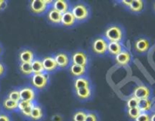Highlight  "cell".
I'll return each mask as SVG.
<instances>
[{
  "label": "cell",
  "instance_id": "obj_1",
  "mask_svg": "<svg viewBox=\"0 0 155 121\" xmlns=\"http://www.w3.org/2000/svg\"><path fill=\"white\" fill-rule=\"evenodd\" d=\"M104 36L109 42H121L124 37V32L121 27L117 25H112L106 30Z\"/></svg>",
  "mask_w": 155,
  "mask_h": 121
},
{
  "label": "cell",
  "instance_id": "obj_2",
  "mask_svg": "<svg viewBox=\"0 0 155 121\" xmlns=\"http://www.w3.org/2000/svg\"><path fill=\"white\" fill-rule=\"evenodd\" d=\"M71 12L75 18L76 21H84L89 15V10L88 7L86 5L82 3H79L73 6Z\"/></svg>",
  "mask_w": 155,
  "mask_h": 121
},
{
  "label": "cell",
  "instance_id": "obj_3",
  "mask_svg": "<svg viewBox=\"0 0 155 121\" xmlns=\"http://www.w3.org/2000/svg\"><path fill=\"white\" fill-rule=\"evenodd\" d=\"M108 42L102 37H98L94 40L92 44L93 51L97 54H104L107 51Z\"/></svg>",
  "mask_w": 155,
  "mask_h": 121
},
{
  "label": "cell",
  "instance_id": "obj_4",
  "mask_svg": "<svg viewBox=\"0 0 155 121\" xmlns=\"http://www.w3.org/2000/svg\"><path fill=\"white\" fill-rule=\"evenodd\" d=\"M48 75L45 73L33 74L31 79V83L32 85L36 89H42L46 86L47 83H48Z\"/></svg>",
  "mask_w": 155,
  "mask_h": 121
},
{
  "label": "cell",
  "instance_id": "obj_5",
  "mask_svg": "<svg viewBox=\"0 0 155 121\" xmlns=\"http://www.w3.org/2000/svg\"><path fill=\"white\" fill-rule=\"evenodd\" d=\"M135 51L139 54H145L149 50L150 42L147 38L140 37L134 43Z\"/></svg>",
  "mask_w": 155,
  "mask_h": 121
},
{
  "label": "cell",
  "instance_id": "obj_6",
  "mask_svg": "<svg viewBox=\"0 0 155 121\" xmlns=\"http://www.w3.org/2000/svg\"><path fill=\"white\" fill-rule=\"evenodd\" d=\"M48 6L45 0H33L30 4V10L35 14L44 13L47 10Z\"/></svg>",
  "mask_w": 155,
  "mask_h": 121
},
{
  "label": "cell",
  "instance_id": "obj_7",
  "mask_svg": "<svg viewBox=\"0 0 155 121\" xmlns=\"http://www.w3.org/2000/svg\"><path fill=\"white\" fill-rule=\"evenodd\" d=\"M150 95H151V91L149 88L144 85H140L134 89L133 96L137 98L138 100H141L149 98Z\"/></svg>",
  "mask_w": 155,
  "mask_h": 121
},
{
  "label": "cell",
  "instance_id": "obj_8",
  "mask_svg": "<svg viewBox=\"0 0 155 121\" xmlns=\"http://www.w3.org/2000/svg\"><path fill=\"white\" fill-rule=\"evenodd\" d=\"M87 55L83 51H77L72 55V62L74 64L80 65L86 67L87 64Z\"/></svg>",
  "mask_w": 155,
  "mask_h": 121
},
{
  "label": "cell",
  "instance_id": "obj_9",
  "mask_svg": "<svg viewBox=\"0 0 155 121\" xmlns=\"http://www.w3.org/2000/svg\"><path fill=\"white\" fill-rule=\"evenodd\" d=\"M19 91L21 101H33L36 97V92L31 87H24Z\"/></svg>",
  "mask_w": 155,
  "mask_h": 121
},
{
  "label": "cell",
  "instance_id": "obj_10",
  "mask_svg": "<svg viewBox=\"0 0 155 121\" xmlns=\"http://www.w3.org/2000/svg\"><path fill=\"white\" fill-rule=\"evenodd\" d=\"M42 63L44 68V71H45V72H51L58 67L54 57H51V56L44 57L42 60Z\"/></svg>",
  "mask_w": 155,
  "mask_h": 121
},
{
  "label": "cell",
  "instance_id": "obj_11",
  "mask_svg": "<svg viewBox=\"0 0 155 121\" xmlns=\"http://www.w3.org/2000/svg\"><path fill=\"white\" fill-rule=\"evenodd\" d=\"M115 60L120 66H127L131 60V54L127 51H122L115 56Z\"/></svg>",
  "mask_w": 155,
  "mask_h": 121
},
{
  "label": "cell",
  "instance_id": "obj_12",
  "mask_svg": "<svg viewBox=\"0 0 155 121\" xmlns=\"http://www.w3.org/2000/svg\"><path fill=\"white\" fill-rule=\"evenodd\" d=\"M19 59L21 63H31L34 60V53L32 50L25 48L20 52Z\"/></svg>",
  "mask_w": 155,
  "mask_h": 121
},
{
  "label": "cell",
  "instance_id": "obj_13",
  "mask_svg": "<svg viewBox=\"0 0 155 121\" xmlns=\"http://www.w3.org/2000/svg\"><path fill=\"white\" fill-rule=\"evenodd\" d=\"M76 22V19L73 15L72 12L68 11L65 13L62 14L61 20V24H63L65 27H71L73 26Z\"/></svg>",
  "mask_w": 155,
  "mask_h": 121
},
{
  "label": "cell",
  "instance_id": "obj_14",
  "mask_svg": "<svg viewBox=\"0 0 155 121\" xmlns=\"http://www.w3.org/2000/svg\"><path fill=\"white\" fill-rule=\"evenodd\" d=\"M56 63H57L58 67L61 68H64L68 66L70 62L69 57L65 53H58L54 57Z\"/></svg>",
  "mask_w": 155,
  "mask_h": 121
},
{
  "label": "cell",
  "instance_id": "obj_15",
  "mask_svg": "<svg viewBox=\"0 0 155 121\" xmlns=\"http://www.w3.org/2000/svg\"><path fill=\"white\" fill-rule=\"evenodd\" d=\"M52 8L58 11L59 13L62 14L65 13L68 11L69 8V5L68 2L63 1V0H56L53 2L52 3Z\"/></svg>",
  "mask_w": 155,
  "mask_h": 121
},
{
  "label": "cell",
  "instance_id": "obj_16",
  "mask_svg": "<svg viewBox=\"0 0 155 121\" xmlns=\"http://www.w3.org/2000/svg\"><path fill=\"white\" fill-rule=\"evenodd\" d=\"M153 103L149 98H145V99L139 100L138 104V108L140 110L142 113H148L152 109Z\"/></svg>",
  "mask_w": 155,
  "mask_h": 121
},
{
  "label": "cell",
  "instance_id": "obj_17",
  "mask_svg": "<svg viewBox=\"0 0 155 121\" xmlns=\"http://www.w3.org/2000/svg\"><path fill=\"white\" fill-rule=\"evenodd\" d=\"M61 14L59 13L54 9L51 8L47 13V18L51 23L54 24H61Z\"/></svg>",
  "mask_w": 155,
  "mask_h": 121
},
{
  "label": "cell",
  "instance_id": "obj_18",
  "mask_svg": "<svg viewBox=\"0 0 155 121\" xmlns=\"http://www.w3.org/2000/svg\"><path fill=\"white\" fill-rule=\"evenodd\" d=\"M43 117V111L40 106L34 104L32 108L31 113H30V118L34 121L40 120Z\"/></svg>",
  "mask_w": 155,
  "mask_h": 121
},
{
  "label": "cell",
  "instance_id": "obj_19",
  "mask_svg": "<svg viewBox=\"0 0 155 121\" xmlns=\"http://www.w3.org/2000/svg\"><path fill=\"white\" fill-rule=\"evenodd\" d=\"M107 51L110 54L117 55L119 53L122 51V45L119 42H108L107 45Z\"/></svg>",
  "mask_w": 155,
  "mask_h": 121
},
{
  "label": "cell",
  "instance_id": "obj_20",
  "mask_svg": "<svg viewBox=\"0 0 155 121\" xmlns=\"http://www.w3.org/2000/svg\"><path fill=\"white\" fill-rule=\"evenodd\" d=\"M2 106L6 110H9V111H13L18 109V102L13 101V100L10 99L8 98H5L4 101L2 102Z\"/></svg>",
  "mask_w": 155,
  "mask_h": 121
},
{
  "label": "cell",
  "instance_id": "obj_21",
  "mask_svg": "<svg viewBox=\"0 0 155 121\" xmlns=\"http://www.w3.org/2000/svg\"><path fill=\"white\" fill-rule=\"evenodd\" d=\"M129 8L135 13L141 12L144 8V2L142 0H133L131 1V4Z\"/></svg>",
  "mask_w": 155,
  "mask_h": 121
},
{
  "label": "cell",
  "instance_id": "obj_22",
  "mask_svg": "<svg viewBox=\"0 0 155 121\" xmlns=\"http://www.w3.org/2000/svg\"><path fill=\"white\" fill-rule=\"evenodd\" d=\"M32 70H33V74H42L44 72V68L42 66V60L39 59H34L31 62Z\"/></svg>",
  "mask_w": 155,
  "mask_h": 121
},
{
  "label": "cell",
  "instance_id": "obj_23",
  "mask_svg": "<svg viewBox=\"0 0 155 121\" xmlns=\"http://www.w3.org/2000/svg\"><path fill=\"white\" fill-rule=\"evenodd\" d=\"M71 74L74 77H81L83 76V74H85L86 72V67L83 66H80V65H77V64H73L71 66Z\"/></svg>",
  "mask_w": 155,
  "mask_h": 121
},
{
  "label": "cell",
  "instance_id": "obj_24",
  "mask_svg": "<svg viewBox=\"0 0 155 121\" xmlns=\"http://www.w3.org/2000/svg\"><path fill=\"white\" fill-rule=\"evenodd\" d=\"M89 86H90V83H89V80L86 78H83V77L77 78L76 80L75 83H74V87H75L76 90L83 89V88L89 87Z\"/></svg>",
  "mask_w": 155,
  "mask_h": 121
},
{
  "label": "cell",
  "instance_id": "obj_25",
  "mask_svg": "<svg viewBox=\"0 0 155 121\" xmlns=\"http://www.w3.org/2000/svg\"><path fill=\"white\" fill-rule=\"evenodd\" d=\"M77 91V95L80 99H87L91 96V89L89 87L83 88Z\"/></svg>",
  "mask_w": 155,
  "mask_h": 121
},
{
  "label": "cell",
  "instance_id": "obj_26",
  "mask_svg": "<svg viewBox=\"0 0 155 121\" xmlns=\"http://www.w3.org/2000/svg\"><path fill=\"white\" fill-rule=\"evenodd\" d=\"M20 70L24 75L30 76L33 74L31 63H21L20 65Z\"/></svg>",
  "mask_w": 155,
  "mask_h": 121
},
{
  "label": "cell",
  "instance_id": "obj_27",
  "mask_svg": "<svg viewBox=\"0 0 155 121\" xmlns=\"http://www.w3.org/2000/svg\"><path fill=\"white\" fill-rule=\"evenodd\" d=\"M141 113H142V112L140 111V110H139L138 107L130 108L127 110V114H128L129 117H130V119H133V120L136 119V118L139 116V114H140Z\"/></svg>",
  "mask_w": 155,
  "mask_h": 121
},
{
  "label": "cell",
  "instance_id": "obj_28",
  "mask_svg": "<svg viewBox=\"0 0 155 121\" xmlns=\"http://www.w3.org/2000/svg\"><path fill=\"white\" fill-rule=\"evenodd\" d=\"M86 112L84 110H78L73 116V121H85L86 120Z\"/></svg>",
  "mask_w": 155,
  "mask_h": 121
},
{
  "label": "cell",
  "instance_id": "obj_29",
  "mask_svg": "<svg viewBox=\"0 0 155 121\" xmlns=\"http://www.w3.org/2000/svg\"><path fill=\"white\" fill-rule=\"evenodd\" d=\"M8 98H10V99L13 100V101H17V102H19L21 101V96H20V91L18 89H15V90L11 91L8 93Z\"/></svg>",
  "mask_w": 155,
  "mask_h": 121
},
{
  "label": "cell",
  "instance_id": "obj_30",
  "mask_svg": "<svg viewBox=\"0 0 155 121\" xmlns=\"http://www.w3.org/2000/svg\"><path fill=\"white\" fill-rule=\"evenodd\" d=\"M138 104H139V100L134 96H132L128 99L127 102V108H133V107H138Z\"/></svg>",
  "mask_w": 155,
  "mask_h": 121
},
{
  "label": "cell",
  "instance_id": "obj_31",
  "mask_svg": "<svg viewBox=\"0 0 155 121\" xmlns=\"http://www.w3.org/2000/svg\"><path fill=\"white\" fill-rule=\"evenodd\" d=\"M33 101H20L19 102H18V109L20 110V111H21V110H23L24 109H25L26 107H27L28 106L31 105V104H33Z\"/></svg>",
  "mask_w": 155,
  "mask_h": 121
},
{
  "label": "cell",
  "instance_id": "obj_32",
  "mask_svg": "<svg viewBox=\"0 0 155 121\" xmlns=\"http://www.w3.org/2000/svg\"><path fill=\"white\" fill-rule=\"evenodd\" d=\"M134 121H150V114L148 113H141Z\"/></svg>",
  "mask_w": 155,
  "mask_h": 121
},
{
  "label": "cell",
  "instance_id": "obj_33",
  "mask_svg": "<svg viewBox=\"0 0 155 121\" xmlns=\"http://www.w3.org/2000/svg\"><path fill=\"white\" fill-rule=\"evenodd\" d=\"M33 105H34V104H31V105L28 106L27 107H26L25 109H24L23 110H21V113H22L23 115H24V116H26V117H30V113H31V110H32V108H33Z\"/></svg>",
  "mask_w": 155,
  "mask_h": 121
},
{
  "label": "cell",
  "instance_id": "obj_34",
  "mask_svg": "<svg viewBox=\"0 0 155 121\" xmlns=\"http://www.w3.org/2000/svg\"><path fill=\"white\" fill-rule=\"evenodd\" d=\"M85 121H98L97 115L94 113H86V120Z\"/></svg>",
  "mask_w": 155,
  "mask_h": 121
},
{
  "label": "cell",
  "instance_id": "obj_35",
  "mask_svg": "<svg viewBox=\"0 0 155 121\" xmlns=\"http://www.w3.org/2000/svg\"><path fill=\"white\" fill-rule=\"evenodd\" d=\"M0 121H12V119L7 113H0Z\"/></svg>",
  "mask_w": 155,
  "mask_h": 121
},
{
  "label": "cell",
  "instance_id": "obj_36",
  "mask_svg": "<svg viewBox=\"0 0 155 121\" xmlns=\"http://www.w3.org/2000/svg\"><path fill=\"white\" fill-rule=\"evenodd\" d=\"M5 72V67L0 61V77H2L4 75Z\"/></svg>",
  "mask_w": 155,
  "mask_h": 121
},
{
  "label": "cell",
  "instance_id": "obj_37",
  "mask_svg": "<svg viewBox=\"0 0 155 121\" xmlns=\"http://www.w3.org/2000/svg\"><path fill=\"white\" fill-rule=\"evenodd\" d=\"M6 6V2L4 0H0V11L2 10Z\"/></svg>",
  "mask_w": 155,
  "mask_h": 121
},
{
  "label": "cell",
  "instance_id": "obj_38",
  "mask_svg": "<svg viewBox=\"0 0 155 121\" xmlns=\"http://www.w3.org/2000/svg\"><path fill=\"white\" fill-rule=\"evenodd\" d=\"M120 3L122 5H124V6H127V7H130V4H131V1H125V0H124V1H122V2H120Z\"/></svg>",
  "mask_w": 155,
  "mask_h": 121
},
{
  "label": "cell",
  "instance_id": "obj_39",
  "mask_svg": "<svg viewBox=\"0 0 155 121\" xmlns=\"http://www.w3.org/2000/svg\"><path fill=\"white\" fill-rule=\"evenodd\" d=\"M150 121H155V112L150 114Z\"/></svg>",
  "mask_w": 155,
  "mask_h": 121
},
{
  "label": "cell",
  "instance_id": "obj_40",
  "mask_svg": "<svg viewBox=\"0 0 155 121\" xmlns=\"http://www.w3.org/2000/svg\"><path fill=\"white\" fill-rule=\"evenodd\" d=\"M2 46H1V45H0V56H1V54H2Z\"/></svg>",
  "mask_w": 155,
  "mask_h": 121
},
{
  "label": "cell",
  "instance_id": "obj_41",
  "mask_svg": "<svg viewBox=\"0 0 155 121\" xmlns=\"http://www.w3.org/2000/svg\"><path fill=\"white\" fill-rule=\"evenodd\" d=\"M153 8H154V12H155V2H154V6H153Z\"/></svg>",
  "mask_w": 155,
  "mask_h": 121
},
{
  "label": "cell",
  "instance_id": "obj_42",
  "mask_svg": "<svg viewBox=\"0 0 155 121\" xmlns=\"http://www.w3.org/2000/svg\"><path fill=\"white\" fill-rule=\"evenodd\" d=\"M0 113H1V107H0Z\"/></svg>",
  "mask_w": 155,
  "mask_h": 121
}]
</instances>
